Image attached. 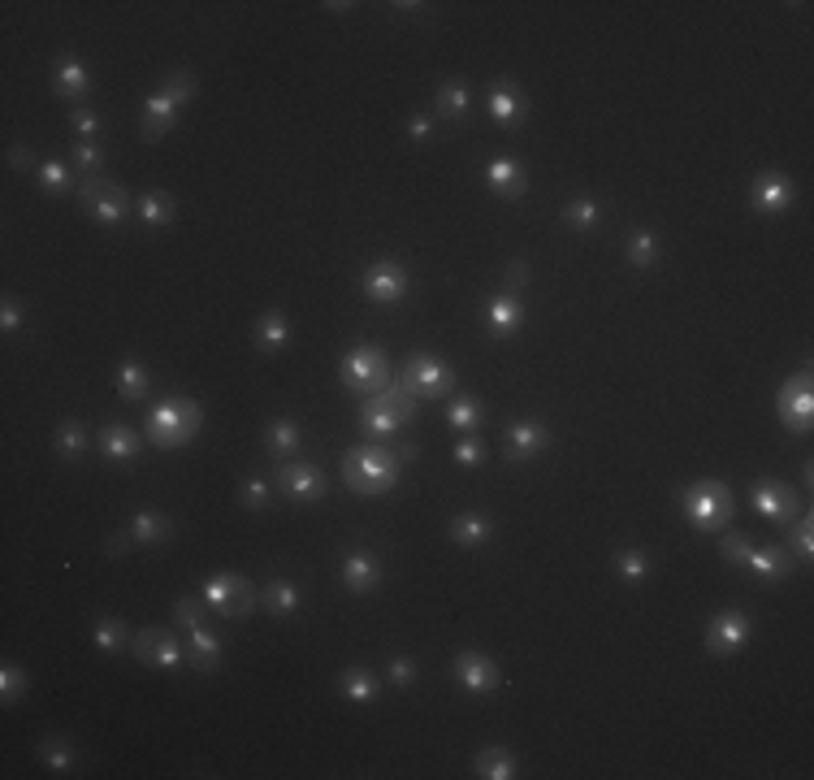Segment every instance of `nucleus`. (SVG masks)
<instances>
[{"instance_id":"f257e3e1","label":"nucleus","mask_w":814,"mask_h":780,"mask_svg":"<svg viewBox=\"0 0 814 780\" xmlns=\"http://www.w3.org/2000/svg\"><path fill=\"white\" fill-rule=\"evenodd\" d=\"M416 447H403V451H390L386 442H360V447L347 451L343 460V477L356 494H386L395 490V481L403 473V460H412Z\"/></svg>"},{"instance_id":"f03ea898","label":"nucleus","mask_w":814,"mask_h":780,"mask_svg":"<svg viewBox=\"0 0 814 780\" xmlns=\"http://www.w3.org/2000/svg\"><path fill=\"white\" fill-rule=\"evenodd\" d=\"M200 425H204L200 403L187 399V395H169L148 412V442L152 447H161V451L187 447V442L200 434Z\"/></svg>"},{"instance_id":"7ed1b4c3","label":"nucleus","mask_w":814,"mask_h":780,"mask_svg":"<svg viewBox=\"0 0 814 780\" xmlns=\"http://www.w3.org/2000/svg\"><path fill=\"white\" fill-rule=\"evenodd\" d=\"M416 408H420V399L403 382L377 390V395H369V399H360V429H364V438H369V442H386L390 434H399V425L412 421Z\"/></svg>"},{"instance_id":"20e7f679","label":"nucleus","mask_w":814,"mask_h":780,"mask_svg":"<svg viewBox=\"0 0 814 780\" xmlns=\"http://www.w3.org/2000/svg\"><path fill=\"white\" fill-rule=\"evenodd\" d=\"M195 96V74L191 70H174V74H165V83L152 91L148 104H143V139H165L169 130H174L178 122V113L191 104Z\"/></svg>"},{"instance_id":"39448f33","label":"nucleus","mask_w":814,"mask_h":780,"mask_svg":"<svg viewBox=\"0 0 814 780\" xmlns=\"http://www.w3.org/2000/svg\"><path fill=\"white\" fill-rule=\"evenodd\" d=\"M680 512H685V520L693 529L715 533V529H728L737 503H732V490L724 486V481L702 477V481H693V486L680 490Z\"/></svg>"},{"instance_id":"423d86ee","label":"nucleus","mask_w":814,"mask_h":780,"mask_svg":"<svg viewBox=\"0 0 814 780\" xmlns=\"http://www.w3.org/2000/svg\"><path fill=\"white\" fill-rule=\"evenodd\" d=\"M338 377H343V386L351 390V395L369 399V395H377V390L390 386V360L377 343H356L343 356V364H338Z\"/></svg>"},{"instance_id":"0eeeda50","label":"nucleus","mask_w":814,"mask_h":780,"mask_svg":"<svg viewBox=\"0 0 814 780\" xmlns=\"http://www.w3.org/2000/svg\"><path fill=\"white\" fill-rule=\"evenodd\" d=\"M200 598L217 611V616H226V620H243L247 611L260 603V594L252 590V581L239 577V572H217V577H208Z\"/></svg>"},{"instance_id":"6e6552de","label":"nucleus","mask_w":814,"mask_h":780,"mask_svg":"<svg viewBox=\"0 0 814 780\" xmlns=\"http://www.w3.org/2000/svg\"><path fill=\"white\" fill-rule=\"evenodd\" d=\"M78 204L87 208V217L96 221V226H117V221H126L130 213V195L122 182L113 178H83L78 182Z\"/></svg>"},{"instance_id":"1a4fd4ad","label":"nucleus","mask_w":814,"mask_h":780,"mask_svg":"<svg viewBox=\"0 0 814 780\" xmlns=\"http://www.w3.org/2000/svg\"><path fill=\"white\" fill-rule=\"evenodd\" d=\"M399 382L412 390L416 399H446L455 390V369L442 356H433V351H416V356L407 360Z\"/></svg>"},{"instance_id":"9d476101","label":"nucleus","mask_w":814,"mask_h":780,"mask_svg":"<svg viewBox=\"0 0 814 780\" xmlns=\"http://www.w3.org/2000/svg\"><path fill=\"white\" fill-rule=\"evenodd\" d=\"M776 412L784 429L793 434H806L810 421H814V377H810V364H802L793 377H784L780 395H776Z\"/></svg>"},{"instance_id":"9b49d317","label":"nucleus","mask_w":814,"mask_h":780,"mask_svg":"<svg viewBox=\"0 0 814 780\" xmlns=\"http://www.w3.org/2000/svg\"><path fill=\"white\" fill-rule=\"evenodd\" d=\"M750 633H754V620L745 616V611L737 607H724V611H715L711 624H706V655H732V650H741L745 642H750Z\"/></svg>"},{"instance_id":"f8f14e48","label":"nucleus","mask_w":814,"mask_h":780,"mask_svg":"<svg viewBox=\"0 0 814 780\" xmlns=\"http://www.w3.org/2000/svg\"><path fill=\"white\" fill-rule=\"evenodd\" d=\"M364 299L369 304H399V299H407V291H412V278H407V269L395 265V260H377V265L364 269Z\"/></svg>"},{"instance_id":"ddd939ff","label":"nucleus","mask_w":814,"mask_h":780,"mask_svg":"<svg viewBox=\"0 0 814 780\" xmlns=\"http://www.w3.org/2000/svg\"><path fill=\"white\" fill-rule=\"evenodd\" d=\"M750 503H754V512H763L767 520H780V525H789V520L802 512L797 494L784 486V481H776V477H758L754 486H750Z\"/></svg>"},{"instance_id":"4468645a","label":"nucleus","mask_w":814,"mask_h":780,"mask_svg":"<svg viewBox=\"0 0 814 780\" xmlns=\"http://www.w3.org/2000/svg\"><path fill=\"white\" fill-rule=\"evenodd\" d=\"M135 659L139 663H148V668L156 672H178L182 668V646L174 642V633H165V629H139L135 633Z\"/></svg>"},{"instance_id":"2eb2a0df","label":"nucleus","mask_w":814,"mask_h":780,"mask_svg":"<svg viewBox=\"0 0 814 780\" xmlns=\"http://www.w3.org/2000/svg\"><path fill=\"white\" fill-rule=\"evenodd\" d=\"M278 486H282V494L286 499H295V503H317V499H325V473L317 464H304V460H286L282 464V473H278Z\"/></svg>"},{"instance_id":"dca6fc26","label":"nucleus","mask_w":814,"mask_h":780,"mask_svg":"<svg viewBox=\"0 0 814 780\" xmlns=\"http://www.w3.org/2000/svg\"><path fill=\"white\" fill-rule=\"evenodd\" d=\"M455 681L468 689V694H494L498 681H503V672H498V663L490 655H481V650H459L455 655Z\"/></svg>"},{"instance_id":"f3484780","label":"nucleus","mask_w":814,"mask_h":780,"mask_svg":"<svg viewBox=\"0 0 814 780\" xmlns=\"http://www.w3.org/2000/svg\"><path fill=\"white\" fill-rule=\"evenodd\" d=\"M793 200H797V187H793L789 174H780V169H767V174H758L754 187H750V204H754L763 217L784 213V208H789Z\"/></svg>"},{"instance_id":"a211bd4d","label":"nucleus","mask_w":814,"mask_h":780,"mask_svg":"<svg viewBox=\"0 0 814 780\" xmlns=\"http://www.w3.org/2000/svg\"><path fill=\"white\" fill-rule=\"evenodd\" d=\"M485 109H490V117L503 130H516L529 122V100H524V91L511 83V78H498V83L490 87V96H485Z\"/></svg>"},{"instance_id":"6ab92c4d","label":"nucleus","mask_w":814,"mask_h":780,"mask_svg":"<svg viewBox=\"0 0 814 780\" xmlns=\"http://www.w3.org/2000/svg\"><path fill=\"white\" fill-rule=\"evenodd\" d=\"M338 572H343V585L351 594H369L382 585V559H377L373 551H347L343 555V564H338Z\"/></svg>"},{"instance_id":"aec40b11","label":"nucleus","mask_w":814,"mask_h":780,"mask_svg":"<svg viewBox=\"0 0 814 780\" xmlns=\"http://www.w3.org/2000/svg\"><path fill=\"white\" fill-rule=\"evenodd\" d=\"M485 182H490V191L503 195V200H520V195L529 191V174H524V165L516 156H494V161L485 165Z\"/></svg>"},{"instance_id":"412c9836","label":"nucleus","mask_w":814,"mask_h":780,"mask_svg":"<svg viewBox=\"0 0 814 780\" xmlns=\"http://www.w3.org/2000/svg\"><path fill=\"white\" fill-rule=\"evenodd\" d=\"M550 442V429L542 425V421H533V416H524V421H516L507 429V460H516V464H524V460H533L537 451H542Z\"/></svg>"},{"instance_id":"4be33fe9","label":"nucleus","mask_w":814,"mask_h":780,"mask_svg":"<svg viewBox=\"0 0 814 780\" xmlns=\"http://www.w3.org/2000/svg\"><path fill=\"white\" fill-rule=\"evenodd\" d=\"M485 321H490V334L494 338H511L520 334L524 325V304H520V291H503L490 299V308H485Z\"/></svg>"},{"instance_id":"5701e85b","label":"nucleus","mask_w":814,"mask_h":780,"mask_svg":"<svg viewBox=\"0 0 814 780\" xmlns=\"http://www.w3.org/2000/svg\"><path fill=\"white\" fill-rule=\"evenodd\" d=\"M52 91L61 100H78L91 91V70L78 57H57L52 61Z\"/></svg>"},{"instance_id":"b1692460","label":"nucleus","mask_w":814,"mask_h":780,"mask_svg":"<svg viewBox=\"0 0 814 780\" xmlns=\"http://www.w3.org/2000/svg\"><path fill=\"white\" fill-rule=\"evenodd\" d=\"M741 568L754 572V577H763V581H780V577H789L793 555L784 551V546H750V555L741 559Z\"/></svg>"},{"instance_id":"393cba45","label":"nucleus","mask_w":814,"mask_h":780,"mask_svg":"<svg viewBox=\"0 0 814 780\" xmlns=\"http://www.w3.org/2000/svg\"><path fill=\"white\" fill-rule=\"evenodd\" d=\"M100 451L109 464H130L139 455V434L130 425L113 421V425H104V434H100Z\"/></svg>"},{"instance_id":"a878e982","label":"nucleus","mask_w":814,"mask_h":780,"mask_svg":"<svg viewBox=\"0 0 814 780\" xmlns=\"http://www.w3.org/2000/svg\"><path fill=\"white\" fill-rule=\"evenodd\" d=\"M169 533H174V520H169L165 512H156V507H143V512H135V516H130V525H126V538L143 542V546L165 542Z\"/></svg>"},{"instance_id":"bb28decb","label":"nucleus","mask_w":814,"mask_h":780,"mask_svg":"<svg viewBox=\"0 0 814 780\" xmlns=\"http://www.w3.org/2000/svg\"><path fill=\"white\" fill-rule=\"evenodd\" d=\"M265 447H269V455H278V460H291V455L304 447V434H299V425L291 416H278V421L265 425Z\"/></svg>"},{"instance_id":"cd10ccee","label":"nucleus","mask_w":814,"mask_h":780,"mask_svg":"<svg viewBox=\"0 0 814 780\" xmlns=\"http://www.w3.org/2000/svg\"><path fill=\"white\" fill-rule=\"evenodd\" d=\"M472 776H481V780H511V776H520L516 772V754H511L507 746L481 750L477 759H472Z\"/></svg>"},{"instance_id":"c85d7f7f","label":"nucleus","mask_w":814,"mask_h":780,"mask_svg":"<svg viewBox=\"0 0 814 780\" xmlns=\"http://www.w3.org/2000/svg\"><path fill=\"white\" fill-rule=\"evenodd\" d=\"M52 447H57V455H61V460H83V455H87V447H91V434H87V425L83 421H74V416H70V421H61L57 425V434H52Z\"/></svg>"},{"instance_id":"c756f323","label":"nucleus","mask_w":814,"mask_h":780,"mask_svg":"<svg viewBox=\"0 0 814 780\" xmlns=\"http://www.w3.org/2000/svg\"><path fill=\"white\" fill-rule=\"evenodd\" d=\"M91 642H96V650H109V655H117V650L135 646V637H130V624L122 616H100L96 624H91Z\"/></svg>"},{"instance_id":"7c9ffc66","label":"nucleus","mask_w":814,"mask_h":780,"mask_svg":"<svg viewBox=\"0 0 814 780\" xmlns=\"http://www.w3.org/2000/svg\"><path fill=\"white\" fill-rule=\"evenodd\" d=\"M338 689H343L347 702H360V707H369V702H377V694H382V685H377V676L369 668H347L338 676Z\"/></svg>"},{"instance_id":"2f4dec72","label":"nucleus","mask_w":814,"mask_h":780,"mask_svg":"<svg viewBox=\"0 0 814 780\" xmlns=\"http://www.w3.org/2000/svg\"><path fill=\"white\" fill-rule=\"evenodd\" d=\"M135 217L143 221V226L161 230V226H169V221H174V200H169L165 191H143L139 204H135Z\"/></svg>"},{"instance_id":"473e14b6","label":"nucleus","mask_w":814,"mask_h":780,"mask_svg":"<svg viewBox=\"0 0 814 780\" xmlns=\"http://www.w3.org/2000/svg\"><path fill=\"white\" fill-rule=\"evenodd\" d=\"M433 104H438L442 117H451V122H464L468 109H472V91L459 83V78H451V83L438 87V96H433Z\"/></svg>"},{"instance_id":"72a5a7b5","label":"nucleus","mask_w":814,"mask_h":780,"mask_svg":"<svg viewBox=\"0 0 814 780\" xmlns=\"http://www.w3.org/2000/svg\"><path fill=\"white\" fill-rule=\"evenodd\" d=\"M260 603H265L273 616H291V611L304 603V594H299V585L295 581H286V577H278V581H269L265 590H260Z\"/></svg>"},{"instance_id":"f704fd0d","label":"nucleus","mask_w":814,"mask_h":780,"mask_svg":"<svg viewBox=\"0 0 814 780\" xmlns=\"http://www.w3.org/2000/svg\"><path fill=\"white\" fill-rule=\"evenodd\" d=\"M286 338H291V325H286V317H282L278 308H269L265 317L256 321V347L273 356V351H282V347H286Z\"/></svg>"},{"instance_id":"c9c22d12","label":"nucleus","mask_w":814,"mask_h":780,"mask_svg":"<svg viewBox=\"0 0 814 780\" xmlns=\"http://www.w3.org/2000/svg\"><path fill=\"white\" fill-rule=\"evenodd\" d=\"M490 533H494V525H490V516H481V512H464V516L451 520V538L459 546H481V542H490Z\"/></svg>"},{"instance_id":"e433bc0d","label":"nucleus","mask_w":814,"mask_h":780,"mask_svg":"<svg viewBox=\"0 0 814 780\" xmlns=\"http://www.w3.org/2000/svg\"><path fill=\"white\" fill-rule=\"evenodd\" d=\"M187 633H191V659H195V668H200V672H217V663H221L217 633L208 629V624H200V629H187Z\"/></svg>"},{"instance_id":"4c0bfd02","label":"nucleus","mask_w":814,"mask_h":780,"mask_svg":"<svg viewBox=\"0 0 814 780\" xmlns=\"http://www.w3.org/2000/svg\"><path fill=\"white\" fill-rule=\"evenodd\" d=\"M35 182L44 195H65V191H74V165H65L52 156V161H44L35 169Z\"/></svg>"},{"instance_id":"58836bf2","label":"nucleus","mask_w":814,"mask_h":780,"mask_svg":"<svg viewBox=\"0 0 814 780\" xmlns=\"http://www.w3.org/2000/svg\"><path fill=\"white\" fill-rule=\"evenodd\" d=\"M152 390V377L139 360H122L117 364V395L122 399H143Z\"/></svg>"},{"instance_id":"ea45409f","label":"nucleus","mask_w":814,"mask_h":780,"mask_svg":"<svg viewBox=\"0 0 814 780\" xmlns=\"http://www.w3.org/2000/svg\"><path fill=\"white\" fill-rule=\"evenodd\" d=\"M481 421H485V408L477 399H451L446 403V425L459 429V434H472Z\"/></svg>"},{"instance_id":"a19ab883","label":"nucleus","mask_w":814,"mask_h":780,"mask_svg":"<svg viewBox=\"0 0 814 780\" xmlns=\"http://www.w3.org/2000/svg\"><path fill=\"white\" fill-rule=\"evenodd\" d=\"M70 165H74V174H83V178H100L104 148H100L96 139H78L74 148H70Z\"/></svg>"},{"instance_id":"79ce46f5","label":"nucleus","mask_w":814,"mask_h":780,"mask_svg":"<svg viewBox=\"0 0 814 780\" xmlns=\"http://www.w3.org/2000/svg\"><path fill=\"white\" fill-rule=\"evenodd\" d=\"M39 759H44L52 772H74V746H70V737H44V741H39Z\"/></svg>"},{"instance_id":"37998d69","label":"nucleus","mask_w":814,"mask_h":780,"mask_svg":"<svg viewBox=\"0 0 814 780\" xmlns=\"http://www.w3.org/2000/svg\"><path fill=\"white\" fill-rule=\"evenodd\" d=\"M624 256H628V265H633V269H650L654 260H659V239H654L650 230H637L633 239H628Z\"/></svg>"},{"instance_id":"c03bdc74","label":"nucleus","mask_w":814,"mask_h":780,"mask_svg":"<svg viewBox=\"0 0 814 780\" xmlns=\"http://www.w3.org/2000/svg\"><path fill=\"white\" fill-rule=\"evenodd\" d=\"M611 564H615V572H620V577H628V581H646L650 577V555L646 551H637V546H628V551H620V555H615L611 559Z\"/></svg>"},{"instance_id":"a18cd8bd","label":"nucleus","mask_w":814,"mask_h":780,"mask_svg":"<svg viewBox=\"0 0 814 780\" xmlns=\"http://www.w3.org/2000/svg\"><path fill=\"white\" fill-rule=\"evenodd\" d=\"M26 685H31V676H26V668H18L13 659L0 663V698L5 702H18L26 694Z\"/></svg>"},{"instance_id":"49530a36","label":"nucleus","mask_w":814,"mask_h":780,"mask_svg":"<svg viewBox=\"0 0 814 780\" xmlns=\"http://www.w3.org/2000/svg\"><path fill=\"white\" fill-rule=\"evenodd\" d=\"M598 217H602V208L594 200H572L568 208H563V221H568L572 230H594Z\"/></svg>"},{"instance_id":"de8ad7c7","label":"nucleus","mask_w":814,"mask_h":780,"mask_svg":"<svg viewBox=\"0 0 814 780\" xmlns=\"http://www.w3.org/2000/svg\"><path fill=\"white\" fill-rule=\"evenodd\" d=\"M793 546H797V559H810L814 555V516L810 512H797L793 520Z\"/></svg>"},{"instance_id":"09e8293b","label":"nucleus","mask_w":814,"mask_h":780,"mask_svg":"<svg viewBox=\"0 0 814 780\" xmlns=\"http://www.w3.org/2000/svg\"><path fill=\"white\" fill-rule=\"evenodd\" d=\"M269 499H273V494H269V481H265V477H247L243 486H239V503L252 507V512H265Z\"/></svg>"},{"instance_id":"8fccbe9b","label":"nucleus","mask_w":814,"mask_h":780,"mask_svg":"<svg viewBox=\"0 0 814 780\" xmlns=\"http://www.w3.org/2000/svg\"><path fill=\"white\" fill-rule=\"evenodd\" d=\"M204 598H191V594H182L178 603H174V620L182 624V629H200L204 624Z\"/></svg>"},{"instance_id":"3c124183","label":"nucleus","mask_w":814,"mask_h":780,"mask_svg":"<svg viewBox=\"0 0 814 780\" xmlns=\"http://www.w3.org/2000/svg\"><path fill=\"white\" fill-rule=\"evenodd\" d=\"M750 538H745V533H737V529H728L724 533V538H719V555H724L728 559V564H741V559L745 555H750Z\"/></svg>"},{"instance_id":"603ef678","label":"nucleus","mask_w":814,"mask_h":780,"mask_svg":"<svg viewBox=\"0 0 814 780\" xmlns=\"http://www.w3.org/2000/svg\"><path fill=\"white\" fill-rule=\"evenodd\" d=\"M455 464H459V468H481V464H485V442H481V438H464V442L455 447Z\"/></svg>"},{"instance_id":"864d4df0","label":"nucleus","mask_w":814,"mask_h":780,"mask_svg":"<svg viewBox=\"0 0 814 780\" xmlns=\"http://www.w3.org/2000/svg\"><path fill=\"white\" fill-rule=\"evenodd\" d=\"M70 122H74V130H78V135H83V139H96L100 135V113L96 109H87V104H78V109L70 113Z\"/></svg>"},{"instance_id":"5fc2aeb1","label":"nucleus","mask_w":814,"mask_h":780,"mask_svg":"<svg viewBox=\"0 0 814 780\" xmlns=\"http://www.w3.org/2000/svg\"><path fill=\"white\" fill-rule=\"evenodd\" d=\"M390 685H399V689H407L416 681V659H407V655H399V659H390Z\"/></svg>"},{"instance_id":"6e6d98bb","label":"nucleus","mask_w":814,"mask_h":780,"mask_svg":"<svg viewBox=\"0 0 814 780\" xmlns=\"http://www.w3.org/2000/svg\"><path fill=\"white\" fill-rule=\"evenodd\" d=\"M22 325H26V312H22V304H18V299H5V304H0V330H5V334H13V330H22Z\"/></svg>"},{"instance_id":"4d7b16f0","label":"nucleus","mask_w":814,"mask_h":780,"mask_svg":"<svg viewBox=\"0 0 814 780\" xmlns=\"http://www.w3.org/2000/svg\"><path fill=\"white\" fill-rule=\"evenodd\" d=\"M35 165V148L31 143H13L9 148V169H31Z\"/></svg>"},{"instance_id":"13d9d810","label":"nucleus","mask_w":814,"mask_h":780,"mask_svg":"<svg viewBox=\"0 0 814 780\" xmlns=\"http://www.w3.org/2000/svg\"><path fill=\"white\" fill-rule=\"evenodd\" d=\"M407 135H412L416 143H425V139L433 135V122H429L425 113H420V117H412V122H407Z\"/></svg>"},{"instance_id":"bf43d9fd","label":"nucleus","mask_w":814,"mask_h":780,"mask_svg":"<svg viewBox=\"0 0 814 780\" xmlns=\"http://www.w3.org/2000/svg\"><path fill=\"white\" fill-rule=\"evenodd\" d=\"M524 278H529V265H524V260H511V265H507V282H511V291H520Z\"/></svg>"},{"instance_id":"052dcab7","label":"nucleus","mask_w":814,"mask_h":780,"mask_svg":"<svg viewBox=\"0 0 814 780\" xmlns=\"http://www.w3.org/2000/svg\"><path fill=\"white\" fill-rule=\"evenodd\" d=\"M802 486H806V490H814V468H810V464L802 468Z\"/></svg>"}]
</instances>
